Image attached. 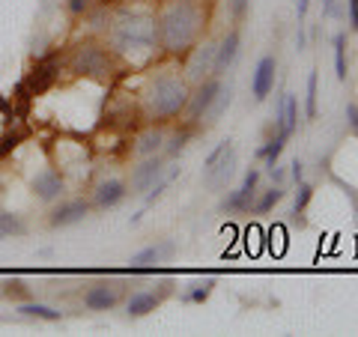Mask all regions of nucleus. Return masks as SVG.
<instances>
[{"label": "nucleus", "mask_w": 358, "mask_h": 337, "mask_svg": "<svg viewBox=\"0 0 358 337\" xmlns=\"http://www.w3.org/2000/svg\"><path fill=\"white\" fill-rule=\"evenodd\" d=\"M108 48L117 57V63L126 66H150L159 54V36H155V13L150 9H134L129 6H114L105 24Z\"/></svg>", "instance_id": "1"}, {"label": "nucleus", "mask_w": 358, "mask_h": 337, "mask_svg": "<svg viewBox=\"0 0 358 337\" xmlns=\"http://www.w3.org/2000/svg\"><path fill=\"white\" fill-rule=\"evenodd\" d=\"M212 0H162L155 9L159 51L171 60H182L200 39H206Z\"/></svg>", "instance_id": "2"}, {"label": "nucleus", "mask_w": 358, "mask_h": 337, "mask_svg": "<svg viewBox=\"0 0 358 337\" xmlns=\"http://www.w3.org/2000/svg\"><path fill=\"white\" fill-rule=\"evenodd\" d=\"M192 84L176 66H159L141 89V117L152 126H171L173 120H182Z\"/></svg>", "instance_id": "3"}, {"label": "nucleus", "mask_w": 358, "mask_h": 337, "mask_svg": "<svg viewBox=\"0 0 358 337\" xmlns=\"http://www.w3.org/2000/svg\"><path fill=\"white\" fill-rule=\"evenodd\" d=\"M66 69L78 78H90V81H110L117 72V57L110 48L99 39H81L75 42L69 54H66Z\"/></svg>", "instance_id": "4"}, {"label": "nucleus", "mask_w": 358, "mask_h": 337, "mask_svg": "<svg viewBox=\"0 0 358 337\" xmlns=\"http://www.w3.org/2000/svg\"><path fill=\"white\" fill-rule=\"evenodd\" d=\"M236 164H239V159H236L233 141H221L203 159V173H200V179H203V185L209 191H224L230 185V179L236 176Z\"/></svg>", "instance_id": "5"}, {"label": "nucleus", "mask_w": 358, "mask_h": 337, "mask_svg": "<svg viewBox=\"0 0 358 337\" xmlns=\"http://www.w3.org/2000/svg\"><path fill=\"white\" fill-rule=\"evenodd\" d=\"M215 54H218V39H200L192 51L182 57V75L188 84H200L215 75Z\"/></svg>", "instance_id": "6"}, {"label": "nucleus", "mask_w": 358, "mask_h": 337, "mask_svg": "<svg viewBox=\"0 0 358 337\" xmlns=\"http://www.w3.org/2000/svg\"><path fill=\"white\" fill-rule=\"evenodd\" d=\"M173 287H176V280H173V278H164L162 284H159V289H131V293L122 299L126 317H129V320L150 317V313L159 308L167 296H173Z\"/></svg>", "instance_id": "7"}, {"label": "nucleus", "mask_w": 358, "mask_h": 337, "mask_svg": "<svg viewBox=\"0 0 358 337\" xmlns=\"http://www.w3.org/2000/svg\"><path fill=\"white\" fill-rule=\"evenodd\" d=\"M122 299H126L122 280H96V284H87V289L81 293V305L93 313H105L122 305Z\"/></svg>", "instance_id": "8"}, {"label": "nucleus", "mask_w": 358, "mask_h": 337, "mask_svg": "<svg viewBox=\"0 0 358 337\" xmlns=\"http://www.w3.org/2000/svg\"><path fill=\"white\" fill-rule=\"evenodd\" d=\"M60 63L63 57L60 54H48V57L36 60V69H33L24 81L18 84L15 89V99H30V96H42L54 81H57V72H60Z\"/></svg>", "instance_id": "9"}, {"label": "nucleus", "mask_w": 358, "mask_h": 337, "mask_svg": "<svg viewBox=\"0 0 358 337\" xmlns=\"http://www.w3.org/2000/svg\"><path fill=\"white\" fill-rule=\"evenodd\" d=\"M221 87H224V78H218V75H212V78H206V81L194 84V87H192V96H188L182 122H188V126H194V129L200 131V120H203L206 108L212 105V99L218 96Z\"/></svg>", "instance_id": "10"}, {"label": "nucleus", "mask_w": 358, "mask_h": 337, "mask_svg": "<svg viewBox=\"0 0 358 337\" xmlns=\"http://www.w3.org/2000/svg\"><path fill=\"white\" fill-rule=\"evenodd\" d=\"M260 171L257 167H248L242 176V182L230 191L227 197L221 200V212H227V215H239V212H251V203L260 194Z\"/></svg>", "instance_id": "11"}, {"label": "nucleus", "mask_w": 358, "mask_h": 337, "mask_svg": "<svg viewBox=\"0 0 358 337\" xmlns=\"http://www.w3.org/2000/svg\"><path fill=\"white\" fill-rule=\"evenodd\" d=\"M167 171V159L162 152L155 155H147V159H141L138 164L129 171V194H147V191L155 185V179Z\"/></svg>", "instance_id": "12"}, {"label": "nucleus", "mask_w": 358, "mask_h": 337, "mask_svg": "<svg viewBox=\"0 0 358 337\" xmlns=\"http://www.w3.org/2000/svg\"><path fill=\"white\" fill-rule=\"evenodd\" d=\"M90 212H93V203L84 197H72V200H57L51 203V212H48V224L54 230H63V227H72V224H81Z\"/></svg>", "instance_id": "13"}, {"label": "nucleus", "mask_w": 358, "mask_h": 337, "mask_svg": "<svg viewBox=\"0 0 358 337\" xmlns=\"http://www.w3.org/2000/svg\"><path fill=\"white\" fill-rule=\"evenodd\" d=\"M30 191L39 203L51 206L66 194V176L57 171V167H42V171L30 179Z\"/></svg>", "instance_id": "14"}, {"label": "nucleus", "mask_w": 358, "mask_h": 337, "mask_svg": "<svg viewBox=\"0 0 358 337\" xmlns=\"http://www.w3.org/2000/svg\"><path fill=\"white\" fill-rule=\"evenodd\" d=\"M278 81V57L275 54H266V57L257 60L254 72H251V96L254 102H266L268 93L275 89Z\"/></svg>", "instance_id": "15"}, {"label": "nucleus", "mask_w": 358, "mask_h": 337, "mask_svg": "<svg viewBox=\"0 0 358 337\" xmlns=\"http://www.w3.org/2000/svg\"><path fill=\"white\" fill-rule=\"evenodd\" d=\"M242 54V30L239 27H230L227 33L218 36V54H215V75L224 78L233 66H236Z\"/></svg>", "instance_id": "16"}, {"label": "nucleus", "mask_w": 358, "mask_h": 337, "mask_svg": "<svg viewBox=\"0 0 358 337\" xmlns=\"http://www.w3.org/2000/svg\"><path fill=\"white\" fill-rule=\"evenodd\" d=\"M126 197H129V182L126 179L108 176V179H102V182L93 185V200H90V203H93V209H114Z\"/></svg>", "instance_id": "17"}, {"label": "nucleus", "mask_w": 358, "mask_h": 337, "mask_svg": "<svg viewBox=\"0 0 358 337\" xmlns=\"http://www.w3.org/2000/svg\"><path fill=\"white\" fill-rule=\"evenodd\" d=\"M176 242L173 239H159V242H152V245H147V248H141L138 254H131V266L134 268H159L162 263H167V260H173L176 257Z\"/></svg>", "instance_id": "18"}, {"label": "nucleus", "mask_w": 358, "mask_h": 337, "mask_svg": "<svg viewBox=\"0 0 358 337\" xmlns=\"http://www.w3.org/2000/svg\"><path fill=\"white\" fill-rule=\"evenodd\" d=\"M164 141H167L164 126H152V122H147V129L134 138L131 152L138 155V159H147V155H155V152L164 150Z\"/></svg>", "instance_id": "19"}, {"label": "nucleus", "mask_w": 358, "mask_h": 337, "mask_svg": "<svg viewBox=\"0 0 358 337\" xmlns=\"http://www.w3.org/2000/svg\"><path fill=\"white\" fill-rule=\"evenodd\" d=\"M230 102H233V84H230V81H224V87L218 89V96L212 99V105L206 108L203 120H200V131H206V129H212V126H218L221 117L227 114Z\"/></svg>", "instance_id": "20"}, {"label": "nucleus", "mask_w": 358, "mask_h": 337, "mask_svg": "<svg viewBox=\"0 0 358 337\" xmlns=\"http://www.w3.org/2000/svg\"><path fill=\"white\" fill-rule=\"evenodd\" d=\"M179 173H182V167L176 164V167H171V171H164L159 179H155V185L147 191V194H143V209H147V206H152L155 200H162V197H164V191L171 188V185L176 182V179H179ZM143 209H141V212H143ZM141 212H138V215H131V224L141 218Z\"/></svg>", "instance_id": "21"}, {"label": "nucleus", "mask_w": 358, "mask_h": 337, "mask_svg": "<svg viewBox=\"0 0 358 337\" xmlns=\"http://www.w3.org/2000/svg\"><path fill=\"white\" fill-rule=\"evenodd\" d=\"M197 134V129L194 126H188V122H182L173 134H167V141H164V150H162V155L164 159H179V155L185 152V147H188V141H192Z\"/></svg>", "instance_id": "22"}, {"label": "nucleus", "mask_w": 358, "mask_h": 337, "mask_svg": "<svg viewBox=\"0 0 358 337\" xmlns=\"http://www.w3.org/2000/svg\"><path fill=\"white\" fill-rule=\"evenodd\" d=\"M18 313L21 317H30V320H42V322H60L63 320V310L51 308V305H42V301H18Z\"/></svg>", "instance_id": "23"}, {"label": "nucleus", "mask_w": 358, "mask_h": 337, "mask_svg": "<svg viewBox=\"0 0 358 337\" xmlns=\"http://www.w3.org/2000/svg\"><path fill=\"white\" fill-rule=\"evenodd\" d=\"M287 141H289V134H287L284 129H278L275 138H268V141L263 143V147L254 152V159H263V162H266V167L278 164V159H281V152H284V147H287Z\"/></svg>", "instance_id": "24"}, {"label": "nucleus", "mask_w": 358, "mask_h": 337, "mask_svg": "<svg viewBox=\"0 0 358 337\" xmlns=\"http://www.w3.org/2000/svg\"><path fill=\"white\" fill-rule=\"evenodd\" d=\"M287 197V191H284V185H272V188H266V191H260L257 194V200L251 203V215H268L281 200Z\"/></svg>", "instance_id": "25"}, {"label": "nucleus", "mask_w": 358, "mask_h": 337, "mask_svg": "<svg viewBox=\"0 0 358 337\" xmlns=\"http://www.w3.org/2000/svg\"><path fill=\"white\" fill-rule=\"evenodd\" d=\"M212 289H215V278H200V280H194V284H188L185 289H182V299L185 305H203V301L212 296Z\"/></svg>", "instance_id": "26"}, {"label": "nucleus", "mask_w": 358, "mask_h": 337, "mask_svg": "<svg viewBox=\"0 0 358 337\" xmlns=\"http://www.w3.org/2000/svg\"><path fill=\"white\" fill-rule=\"evenodd\" d=\"M27 233V221L15 215V212L0 209V239H18V236Z\"/></svg>", "instance_id": "27"}, {"label": "nucleus", "mask_w": 358, "mask_h": 337, "mask_svg": "<svg viewBox=\"0 0 358 337\" xmlns=\"http://www.w3.org/2000/svg\"><path fill=\"white\" fill-rule=\"evenodd\" d=\"M334 75H338V81H346V75H350V63H346V33H334Z\"/></svg>", "instance_id": "28"}, {"label": "nucleus", "mask_w": 358, "mask_h": 337, "mask_svg": "<svg viewBox=\"0 0 358 337\" xmlns=\"http://www.w3.org/2000/svg\"><path fill=\"white\" fill-rule=\"evenodd\" d=\"M317 102H320V69H310V75H308V96H305L308 120H317Z\"/></svg>", "instance_id": "29"}, {"label": "nucleus", "mask_w": 358, "mask_h": 337, "mask_svg": "<svg viewBox=\"0 0 358 337\" xmlns=\"http://www.w3.org/2000/svg\"><path fill=\"white\" fill-rule=\"evenodd\" d=\"M313 200V185L301 179L299 188H296V200H293V215H301V212L308 209V203Z\"/></svg>", "instance_id": "30"}, {"label": "nucleus", "mask_w": 358, "mask_h": 337, "mask_svg": "<svg viewBox=\"0 0 358 337\" xmlns=\"http://www.w3.org/2000/svg\"><path fill=\"white\" fill-rule=\"evenodd\" d=\"M93 6H96V0H66V13L72 18H87L93 13Z\"/></svg>", "instance_id": "31"}, {"label": "nucleus", "mask_w": 358, "mask_h": 337, "mask_svg": "<svg viewBox=\"0 0 358 337\" xmlns=\"http://www.w3.org/2000/svg\"><path fill=\"white\" fill-rule=\"evenodd\" d=\"M3 296L6 299H18V301H27L30 299V289L21 284V280H6L3 284Z\"/></svg>", "instance_id": "32"}, {"label": "nucleus", "mask_w": 358, "mask_h": 337, "mask_svg": "<svg viewBox=\"0 0 358 337\" xmlns=\"http://www.w3.org/2000/svg\"><path fill=\"white\" fill-rule=\"evenodd\" d=\"M251 13V0H230V15H233V24H242Z\"/></svg>", "instance_id": "33"}, {"label": "nucleus", "mask_w": 358, "mask_h": 337, "mask_svg": "<svg viewBox=\"0 0 358 337\" xmlns=\"http://www.w3.org/2000/svg\"><path fill=\"white\" fill-rule=\"evenodd\" d=\"M24 138H27L24 129H18V131H13V134H3V141H0V155H6L9 150H15L18 141H24Z\"/></svg>", "instance_id": "34"}, {"label": "nucleus", "mask_w": 358, "mask_h": 337, "mask_svg": "<svg viewBox=\"0 0 358 337\" xmlns=\"http://www.w3.org/2000/svg\"><path fill=\"white\" fill-rule=\"evenodd\" d=\"M343 117H346V129H350L355 138H358V102H346Z\"/></svg>", "instance_id": "35"}, {"label": "nucleus", "mask_w": 358, "mask_h": 337, "mask_svg": "<svg viewBox=\"0 0 358 337\" xmlns=\"http://www.w3.org/2000/svg\"><path fill=\"white\" fill-rule=\"evenodd\" d=\"M266 176L272 179L275 185H284V182H287V173H284V167H281V164H272V167H266Z\"/></svg>", "instance_id": "36"}, {"label": "nucleus", "mask_w": 358, "mask_h": 337, "mask_svg": "<svg viewBox=\"0 0 358 337\" xmlns=\"http://www.w3.org/2000/svg\"><path fill=\"white\" fill-rule=\"evenodd\" d=\"M346 18H350L352 33H358V0H346Z\"/></svg>", "instance_id": "37"}, {"label": "nucleus", "mask_w": 358, "mask_h": 337, "mask_svg": "<svg viewBox=\"0 0 358 337\" xmlns=\"http://www.w3.org/2000/svg\"><path fill=\"white\" fill-rule=\"evenodd\" d=\"M289 167H293V171H289V176H293V182L299 185L301 179H305V164H301L299 159H293V164H289Z\"/></svg>", "instance_id": "38"}, {"label": "nucleus", "mask_w": 358, "mask_h": 337, "mask_svg": "<svg viewBox=\"0 0 358 337\" xmlns=\"http://www.w3.org/2000/svg\"><path fill=\"white\" fill-rule=\"evenodd\" d=\"M296 48L305 51L308 48V39H305V24H299V33H296Z\"/></svg>", "instance_id": "39"}, {"label": "nucleus", "mask_w": 358, "mask_h": 337, "mask_svg": "<svg viewBox=\"0 0 358 337\" xmlns=\"http://www.w3.org/2000/svg\"><path fill=\"white\" fill-rule=\"evenodd\" d=\"M334 13V0H322V18H331Z\"/></svg>", "instance_id": "40"}, {"label": "nucleus", "mask_w": 358, "mask_h": 337, "mask_svg": "<svg viewBox=\"0 0 358 337\" xmlns=\"http://www.w3.org/2000/svg\"><path fill=\"white\" fill-rule=\"evenodd\" d=\"M114 6H129V3H138V0H110Z\"/></svg>", "instance_id": "41"}]
</instances>
